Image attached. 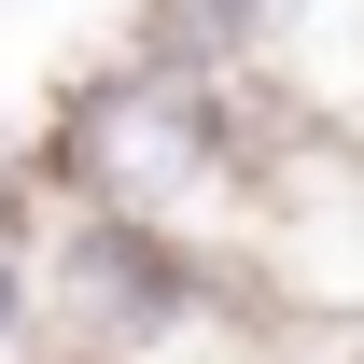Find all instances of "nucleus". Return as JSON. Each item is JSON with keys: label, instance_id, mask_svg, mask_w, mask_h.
<instances>
[{"label": "nucleus", "instance_id": "f03ea898", "mask_svg": "<svg viewBox=\"0 0 364 364\" xmlns=\"http://www.w3.org/2000/svg\"><path fill=\"white\" fill-rule=\"evenodd\" d=\"M43 350V280H28V252H0V364Z\"/></svg>", "mask_w": 364, "mask_h": 364}, {"label": "nucleus", "instance_id": "7ed1b4c3", "mask_svg": "<svg viewBox=\"0 0 364 364\" xmlns=\"http://www.w3.org/2000/svg\"><path fill=\"white\" fill-rule=\"evenodd\" d=\"M14 364H70V350H14Z\"/></svg>", "mask_w": 364, "mask_h": 364}, {"label": "nucleus", "instance_id": "f257e3e1", "mask_svg": "<svg viewBox=\"0 0 364 364\" xmlns=\"http://www.w3.org/2000/svg\"><path fill=\"white\" fill-rule=\"evenodd\" d=\"M43 238V168H28V140L0 127V252H28Z\"/></svg>", "mask_w": 364, "mask_h": 364}]
</instances>
